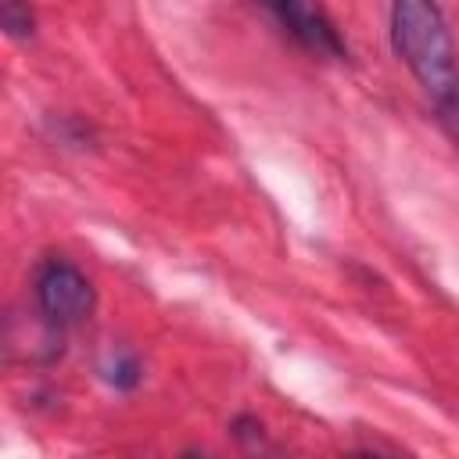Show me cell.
I'll return each mask as SVG.
<instances>
[{"instance_id": "cell-4", "label": "cell", "mask_w": 459, "mask_h": 459, "mask_svg": "<svg viewBox=\"0 0 459 459\" xmlns=\"http://www.w3.org/2000/svg\"><path fill=\"white\" fill-rule=\"evenodd\" d=\"M100 373H104V380H108L115 391H133V387L140 384V377H143V366H140V359L129 355V351H111L108 362L100 366Z\"/></svg>"}, {"instance_id": "cell-2", "label": "cell", "mask_w": 459, "mask_h": 459, "mask_svg": "<svg viewBox=\"0 0 459 459\" xmlns=\"http://www.w3.org/2000/svg\"><path fill=\"white\" fill-rule=\"evenodd\" d=\"M32 298L50 330H72V326L86 323L97 305V294H93V283L86 280V273L61 255L39 258V265L32 273Z\"/></svg>"}, {"instance_id": "cell-3", "label": "cell", "mask_w": 459, "mask_h": 459, "mask_svg": "<svg viewBox=\"0 0 459 459\" xmlns=\"http://www.w3.org/2000/svg\"><path fill=\"white\" fill-rule=\"evenodd\" d=\"M305 50L319 54V57H348V47L333 25V18L326 14V7L319 0H258Z\"/></svg>"}, {"instance_id": "cell-1", "label": "cell", "mask_w": 459, "mask_h": 459, "mask_svg": "<svg viewBox=\"0 0 459 459\" xmlns=\"http://www.w3.org/2000/svg\"><path fill=\"white\" fill-rule=\"evenodd\" d=\"M391 47L459 147V50L437 0H391Z\"/></svg>"}, {"instance_id": "cell-5", "label": "cell", "mask_w": 459, "mask_h": 459, "mask_svg": "<svg viewBox=\"0 0 459 459\" xmlns=\"http://www.w3.org/2000/svg\"><path fill=\"white\" fill-rule=\"evenodd\" d=\"M0 25H4V29H7V36H14V39L32 36L36 18H32L29 0H0Z\"/></svg>"}]
</instances>
